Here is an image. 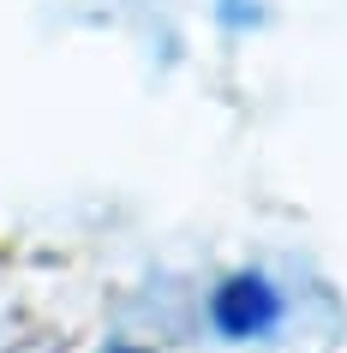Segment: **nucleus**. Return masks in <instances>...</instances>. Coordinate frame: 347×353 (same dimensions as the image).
<instances>
[{
    "mask_svg": "<svg viewBox=\"0 0 347 353\" xmlns=\"http://www.w3.org/2000/svg\"><path fill=\"white\" fill-rule=\"evenodd\" d=\"M281 317H288V299L264 270H234L210 294V323L221 341H264Z\"/></svg>",
    "mask_w": 347,
    "mask_h": 353,
    "instance_id": "obj_1",
    "label": "nucleus"
},
{
    "mask_svg": "<svg viewBox=\"0 0 347 353\" xmlns=\"http://www.w3.org/2000/svg\"><path fill=\"white\" fill-rule=\"evenodd\" d=\"M216 19L228 24V30H257V24L270 19L257 0H216Z\"/></svg>",
    "mask_w": 347,
    "mask_h": 353,
    "instance_id": "obj_2",
    "label": "nucleus"
},
{
    "mask_svg": "<svg viewBox=\"0 0 347 353\" xmlns=\"http://www.w3.org/2000/svg\"><path fill=\"white\" fill-rule=\"evenodd\" d=\"M108 353H156V347H132V341H120V347H108Z\"/></svg>",
    "mask_w": 347,
    "mask_h": 353,
    "instance_id": "obj_3",
    "label": "nucleus"
}]
</instances>
